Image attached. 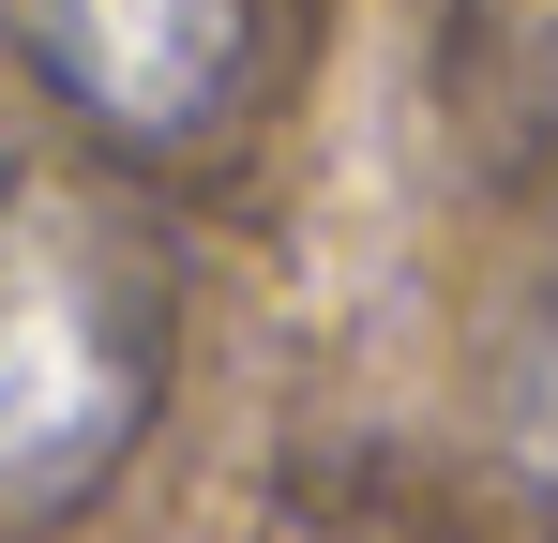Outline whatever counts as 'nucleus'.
I'll list each match as a JSON object with an SVG mask.
<instances>
[{
  "label": "nucleus",
  "instance_id": "f257e3e1",
  "mask_svg": "<svg viewBox=\"0 0 558 543\" xmlns=\"http://www.w3.org/2000/svg\"><path fill=\"white\" fill-rule=\"evenodd\" d=\"M167 408V242L76 167L0 181V529H61Z\"/></svg>",
  "mask_w": 558,
  "mask_h": 543
},
{
  "label": "nucleus",
  "instance_id": "f03ea898",
  "mask_svg": "<svg viewBox=\"0 0 558 543\" xmlns=\"http://www.w3.org/2000/svg\"><path fill=\"white\" fill-rule=\"evenodd\" d=\"M0 15H15L31 76L136 152L211 136L257 76V31H272V0H0Z\"/></svg>",
  "mask_w": 558,
  "mask_h": 543
},
{
  "label": "nucleus",
  "instance_id": "7ed1b4c3",
  "mask_svg": "<svg viewBox=\"0 0 558 543\" xmlns=\"http://www.w3.org/2000/svg\"><path fill=\"white\" fill-rule=\"evenodd\" d=\"M513 468L558 498V302H544V333L513 348Z\"/></svg>",
  "mask_w": 558,
  "mask_h": 543
}]
</instances>
